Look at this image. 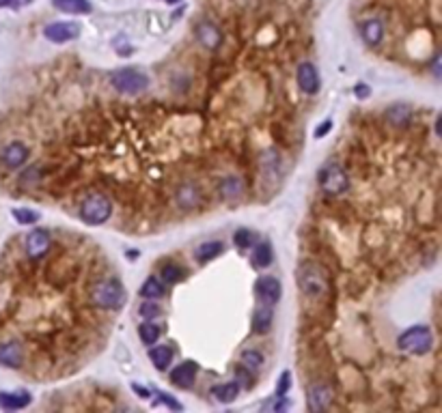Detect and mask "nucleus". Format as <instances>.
Masks as SVG:
<instances>
[{"label":"nucleus","instance_id":"13","mask_svg":"<svg viewBox=\"0 0 442 413\" xmlns=\"http://www.w3.org/2000/svg\"><path fill=\"white\" fill-rule=\"evenodd\" d=\"M175 200H177V204L182 206V209H194V206H199V202H201L199 186H194V183H190V181H186V183H182L177 188Z\"/></svg>","mask_w":442,"mask_h":413},{"label":"nucleus","instance_id":"7","mask_svg":"<svg viewBox=\"0 0 442 413\" xmlns=\"http://www.w3.org/2000/svg\"><path fill=\"white\" fill-rule=\"evenodd\" d=\"M194 35L196 39H199V43L214 52L220 47V43H223V31L218 29V24H214L212 20H201V22H196L194 26Z\"/></svg>","mask_w":442,"mask_h":413},{"label":"nucleus","instance_id":"20","mask_svg":"<svg viewBox=\"0 0 442 413\" xmlns=\"http://www.w3.org/2000/svg\"><path fill=\"white\" fill-rule=\"evenodd\" d=\"M31 403V394L27 392H17V394H9V392H0V407L13 411V409H24Z\"/></svg>","mask_w":442,"mask_h":413},{"label":"nucleus","instance_id":"8","mask_svg":"<svg viewBox=\"0 0 442 413\" xmlns=\"http://www.w3.org/2000/svg\"><path fill=\"white\" fill-rule=\"evenodd\" d=\"M50 232L47 230H41V228H35L29 232V237L24 239V250H27L29 258H33V261H37V258L45 256L47 250H50Z\"/></svg>","mask_w":442,"mask_h":413},{"label":"nucleus","instance_id":"21","mask_svg":"<svg viewBox=\"0 0 442 413\" xmlns=\"http://www.w3.org/2000/svg\"><path fill=\"white\" fill-rule=\"evenodd\" d=\"M52 5L63 11V13H89L91 11V3L89 0H52Z\"/></svg>","mask_w":442,"mask_h":413},{"label":"nucleus","instance_id":"15","mask_svg":"<svg viewBox=\"0 0 442 413\" xmlns=\"http://www.w3.org/2000/svg\"><path fill=\"white\" fill-rule=\"evenodd\" d=\"M24 361V351L17 343H3L0 345V364L9 368H20Z\"/></svg>","mask_w":442,"mask_h":413},{"label":"nucleus","instance_id":"14","mask_svg":"<svg viewBox=\"0 0 442 413\" xmlns=\"http://www.w3.org/2000/svg\"><path fill=\"white\" fill-rule=\"evenodd\" d=\"M296 77H298V87H300L304 93H309V95L317 93V89H319V75H317V69H315L311 63H302V65L298 67Z\"/></svg>","mask_w":442,"mask_h":413},{"label":"nucleus","instance_id":"17","mask_svg":"<svg viewBox=\"0 0 442 413\" xmlns=\"http://www.w3.org/2000/svg\"><path fill=\"white\" fill-rule=\"evenodd\" d=\"M196 364L194 361H184L182 366H177L173 373H170V381H173L177 387H190L194 383V377H196Z\"/></svg>","mask_w":442,"mask_h":413},{"label":"nucleus","instance_id":"16","mask_svg":"<svg viewBox=\"0 0 442 413\" xmlns=\"http://www.w3.org/2000/svg\"><path fill=\"white\" fill-rule=\"evenodd\" d=\"M360 33H362V39L367 41V45H378L380 41H382V37H384V26H382V22L378 20V17H369V20H364L362 22V29H360Z\"/></svg>","mask_w":442,"mask_h":413},{"label":"nucleus","instance_id":"40","mask_svg":"<svg viewBox=\"0 0 442 413\" xmlns=\"http://www.w3.org/2000/svg\"><path fill=\"white\" fill-rule=\"evenodd\" d=\"M166 3H170V5H175V3H182V0H166Z\"/></svg>","mask_w":442,"mask_h":413},{"label":"nucleus","instance_id":"1","mask_svg":"<svg viewBox=\"0 0 442 413\" xmlns=\"http://www.w3.org/2000/svg\"><path fill=\"white\" fill-rule=\"evenodd\" d=\"M91 301L93 306L102 310H117L126 301V289L117 278H104L93 284L91 289Z\"/></svg>","mask_w":442,"mask_h":413},{"label":"nucleus","instance_id":"39","mask_svg":"<svg viewBox=\"0 0 442 413\" xmlns=\"http://www.w3.org/2000/svg\"><path fill=\"white\" fill-rule=\"evenodd\" d=\"M11 0H0V7H5V5H9Z\"/></svg>","mask_w":442,"mask_h":413},{"label":"nucleus","instance_id":"38","mask_svg":"<svg viewBox=\"0 0 442 413\" xmlns=\"http://www.w3.org/2000/svg\"><path fill=\"white\" fill-rule=\"evenodd\" d=\"M134 390L142 396V398H149V392H147V390H142V387H138V385H134Z\"/></svg>","mask_w":442,"mask_h":413},{"label":"nucleus","instance_id":"26","mask_svg":"<svg viewBox=\"0 0 442 413\" xmlns=\"http://www.w3.org/2000/svg\"><path fill=\"white\" fill-rule=\"evenodd\" d=\"M386 119L392 125H406L410 121V108L406 106V103H397V106H392L386 112Z\"/></svg>","mask_w":442,"mask_h":413},{"label":"nucleus","instance_id":"27","mask_svg":"<svg viewBox=\"0 0 442 413\" xmlns=\"http://www.w3.org/2000/svg\"><path fill=\"white\" fill-rule=\"evenodd\" d=\"M220 252H223V243H220V241H207V243H203L199 250H196V256H199L201 263H207V261H212V258H216Z\"/></svg>","mask_w":442,"mask_h":413},{"label":"nucleus","instance_id":"4","mask_svg":"<svg viewBox=\"0 0 442 413\" xmlns=\"http://www.w3.org/2000/svg\"><path fill=\"white\" fill-rule=\"evenodd\" d=\"M110 84L124 95H138L149 87V77L138 69L124 67V69H117L110 75Z\"/></svg>","mask_w":442,"mask_h":413},{"label":"nucleus","instance_id":"2","mask_svg":"<svg viewBox=\"0 0 442 413\" xmlns=\"http://www.w3.org/2000/svg\"><path fill=\"white\" fill-rule=\"evenodd\" d=\"M298 287L307 297H324L330 289L326 269L317 263H304L298 269Z\"/></svg>","mask_w":442,"mask_h":413},{"label":"nucleus","instance_id":"5","mask_svg":"<svg viewBox=\"0 0 442 413\" xmlns=\"http://www.w3.org/2000/svg\"><path fill=\"white\" fill-rule=\"evenodd\" d=\"M399 349L402 351H408L412 355H425L432 345H434V338H432V331L429 327L425 325H414L410 327L408 331H404L399 336V340H397Z\"/></svg>","mask_w":442,"mask_h":413},{"label":"nucleus","instance_id":"3","mask_svg":"<svg viewBox=\"0 0 442 413\" xmlns=\"http://www.w3.org/2000/svg\"><path fill=\"white\" fill-rule=\"evenodd\" d=\"M110 216H112V202L102 192H91L80 202V218L91 226H100L108 222Z\"/></svg>","mask_w":442,"mask_h":413},{"label":"nucleus","instance_id":"36","mask_svg":"<svg viewBox=\"0 0 442 413\" xmlns=\"http://www.w3.org/2000/svg\"><path fill=\"white\" fill-rule=\"evenodd\" d=\"M162 403H164V405H168V407H173V409H179V407H182L179 403H175L173 398H168L166 394H162Z\"/></svg>","mask_w":442,"mask_h":413},{"label":"nucleus","instance_id":"22","mask_svg":"<svg viewBox=\"0 0 442 413\" xmlns=\"http://www.w3.org/2000/svg\"><path fill=\"white\" fill-rule=\"evenodd\" d=\"M149 357H152L154 366L158 370H166L170 366V361H173V349L170 347H154L149 351Z\"/></svg>","mask_w":442,"mask_h":413},{"label":"nucleus","instance_id":"28","mask_svg":"<svg viewBox=\"0 0 442 413\" xmlns=\"http://www.w3.org/2000/svg\"><path fill=\"white\" fill-rule=\"evenodd\" d=\"M263 364V355L257 351V349H249V351H244L242 353V366L246 368V370H259Z\"/></svg>","mask_w":442,"mask_h":413},{"label":"nucleus","instance_id":"19","mask_svg":"<svg viewBox=\"0 0 442 413\" xmlns=\"http://www.w3.org/2000/svg\"><path fill=\"white\" fill-rule=\"evenodd\" d=\"M244 192V183H242V179L240 177H227L223 179V183H220V196H223L225 200H235L240 198Z\"/></svg>","mask_w":442,"mask_h":413},{"label":"nucleus","instance_id":"12","mask_svg":"<svg viewBox=\"0 0 442 413\" xmlns=\"http://www.w3.org/2000/svg\"><path fill=\"white\" fill-rule=\"evenodd\" d=\"M332 390L326 385V383H315L309 387V409L311 411H326L330 405H332Z\"/></svg>","mask_w":442,"mask_h":413},{"label":"nucleus","instance_id":"31","mask_svg":"<svg viewBox=\"0 0 442 413\" xmlns=\"http://www.w3.org/2000/svg\"><path fill=\"white\" fill-rule=\"evenodd\" d=\"M233 241H235L240 248H249V246L253 243V232H251L249 228H240V230H235Z\"/></svg>","mask_w":442,"mask_h":413},{"label":"nucleus","instance_id":"18","mask_svg":"<svg viewBox=\"0 0 442 413\" xmlns=\"http://www.w3.org/2000/svg\"><path fill=\"white\" fill-rule=\"evenodd\" d=\"M270 325H272V308H270L267 303L259 306L253 315V331L255 333H267Z\"/></svg>","mask_w":442,"mask_h":413},{"label":"nucleus","instance_id":"30","mask_svg":"<svg viewBox=\"0 0 442 413\" xmlns=\"http://www.w3.org/2000/svg\"><path fill=\"white\" fill-rule=\"evenodd\" d=\"M160 273H162V280H166V284H175L184 278V269L175 263H166Z\"/></svg>","mask_w":442,"mask_h":413},{"label":"nucleus","instance_id":"35","mask_svg":"<svg viewBox=\"0 0 442 413\" xmlns=\"http://www.w3.org/2000/svg\"><path fill=\"white\" fill-rule=\"evenodd\" d=\"M330 125H332L330 121H326V123H324V127H322V125H319V127H317V132H315V136H317V138H322V136H324V134L328 132V129H330Z\"/></svg>","mask_w":442,"mask_h":413},{"label":"nucleus","instance_id":"25","mask_svg":"<svg viewBox=\"0 0 442 413\" xmlns=\"http://www.w3.org/2000/svg\"><path fill=\"white\" fill-rule=\"evenodd\" d=\"M140 295L147 297V299H158V297L164 295V284L156 276L147 278L145 284H142V289H140Z\"/></svg>","mask_w":442,"mask_h":413},{"label":"nucleus","instance_id":"29","mask_svg":"<svg viewBox=\"0 0 442 413\" xmlns=\"http://www.w3.org/2000/svg\"><path fill=\"white\" fill-rule=\"evenodd\" d=\"M138 336H140V340L145 345H156L158 338H160V327L154 325V323H142L138 327Z\"/></svg>","mask_w":442,"mask_h":413},{"label":"nucleus","instance_id":"24","mask_svg":"<svg viewBox=\"0 0 442 413\" xmlns=\"http://www.w3.org/2000/svg\"><path fill=\"white\" fill-rule=\"evenodd\" d=\"M253 263L257 267H267L270 263H272V246H270L267 241H259L253 250Z\"/></svg>","mask_w":442,"mask_h":413},{"label":"nucleus","instance_id":"10","mask_svg":"<svg viewBox=\"0 0 442 413\" xmlns=\"http://www.w3.org/2000/svg\"><path fill=\"white\" fill-rule=\"evenodd\" d=\"M255 293H257V297H259L263 303L272 306V303H277V301L281 299L283 289H281V282H279L274 276H263V278H259L257 284H255Z\"/></svg>","mask_w":442,"mask_h":413},{"label":"nucleus","instance_id":"37","mask_svg":"<svg viewBox=\"0 0 442 413\" xmlns=\"http://www.w3.org/2000/svg\"><path fill=\"white\" fill-rule=\"evenodd\" d=\"M367 93H369V91H367L364 84H358V87H356V95H358V97H367Z\"/></svg>","mask_w":442,"mask_h":413},{"label":"nucleus","instance_id":"23","mask_svg":"<svg viewBox=\"0 0 442 413\" xmlns=\"http://www.w3.org/2000/svg\"><path fill=\"white\" fill-rule=\"evenodd\" d=\"M212 394H214L216 400H220V403H233V400L237 398V394H240V385H237L235 381L223 383V385H216L214 390H212Z\"/></svg>","mask_w":442,"mask_h":413},{"label":"nucleus","instance_id":"32","mask_svg":"<svg viewBox=\"0 0 442 413\" xmlns=\"http://www.w3.org/2000/svg\"><path fill=\"white\" fill-rule=\"evenodd\" d=\"M13 218H15L20 224H35V222L39 220V213L29 211V209H15V211H13Z\"/></svg>","mask_w":442,"mask_h":413},{"label":"nucleus","instance_id":"34","mask_svg":"<svg viewBox=\"0 0 442 413\" xmlns=\"http://www.w3.org/2000/svg\"><path fill=\"white\" fill-rule=\"evenodd\" d=\"M140 315H142L145 319H154V317L160 315V308H158L156 303H142V306H140Z\"/></svg>","mask_w":442,"mask_h":413},{"label":"nucleus","instance_id":"6","mask_svg":"<svg viewBox=\"0 0 442 413\" xmlns=\"http://www.w3.org/2000/svg\"><path fill=\"white\" fill-rule=\"evenodd\" d=\"M319 186L328 196H339L348 192L350 188V177L339 164H328L326 168L319 170Z\"/></svg>","mask_w":442,"mask_h":413},{"label":"nucleus","instance_id":"9","mask_svg":"<svg viewBox=\"0 0 442 413\" xmlns=\"http://www.w3.org/2000/svg\"><path fill=\"white\" fill-rule=\"evenodd\" d=\"M43 35L45 39H50L54 43H67L80 35V26L73 22H54L50 26H45Z\"/></svg>","mask_w":442,"mask_h":413},{"label":"nucleus","instance_id":"33","mask_svg":"<svg viewBox=\"0 0 442 413\" xmlns=\"http://www.w3.org/2000/svg\"><path fill=\"white\" fill-rule=\"evenodd\" d=\"M289 387H291V375H289V373H283V375H281V381H279V387H277L279 398H283V396L287 394Z\"/></svg>","mask_w":442,"mask_h":413},{"label":"nucleus","instance_id":"11","mask_svg":"<svg viewBox=\"0 0 442 413\" xmlns=\"http://www.w3.org/2000/svg\"><path fill=\"white\" fill-rule=\"evenodd\" d=\"M27 160H29V149H27V144L17 142V140L11 142V144H7L3 149V153H0V162H3V166L9 168V170L20 168Z\"/></svg>","mask_w":442,"mask_h":413}]
</instances>
